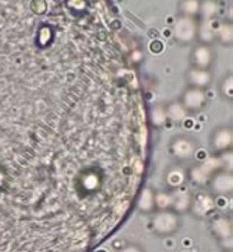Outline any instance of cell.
<instances>
[{"label": "cell", "instance_id": "1", "mask_svg": "<svg viewBox=\"0 0 233 252\" xmlns=\"http://www.w3.org/2000/svg\"><path fill=\"white\" fill-rule=\"evenodd\" d=\"M180 226H182V217L176 214L173 210L157 211L151 217V229L154 230V233L163 238L173 236L174 233H177Z\"/></svg>", "mask_w": 233, "mask_h": 252}, {"label": "cell", "instance_id": "2", "mask_svg": "<svg viewBox=\"0 0 233 252\" xmlns=\"http://www.w3.org/2000/svg\"><path fill=\"white\" fill-rule=\"evenodd\" d=\"M220 168H225L222 159L217 158V157H213V158H207L204 162H198V164L192 165L189 170H186V174H188V179L194 185L204 186V185L208 183L211 176L216 171H219Z\"/></svg>", "mask_w": 233, "mask_h": 252}, {"label": "cell", "instance_id": "3", "mask_svg": "<svg viewBox=\"0 0 233 252\" xmlns=\"http://www.w3.org/2000/svg\"><path fill=\"white\" fill-rule=\"evenodd\" d=\"M208 192L216 198L229 196L233 190V177L231 168H220L216 171L207 183Z\"/></svg>", "mask_w": 233, "mask_h": 252}, {"label": "cell", "instance_id": "4", "mask_svg": "<svg viewBox=\"0 0 233 252\" xmlns=\"http://www.w3.org/2000/svg\"><path fill=\"white\" fill-rule=\"evenodd\" d=\"M216 207H217V198L213 196L208 190L207 192L201 190L192 196L189 211L192 213L194 217L204 219V217H210L214 213Z\"/></svg>", "mask_w": 233, "mask_h": 252}, {"label": "cell", "instance_id": "5", "mask_svg": "<svg viewBox=\"0 0 233 252\" xmlns=\"http://www.w3.org/2000/svg\"><path fill=\"white\" fill-rule=\"evenodd\" d=\"M170 152L177 161L185 162L195 157L197 143H195V140H192L188 136H177L170 145Z\"/></svg>", "mask_w": 233, "mask_h": 252}, {"label": "cell", "instance_id": "6", "mask_svg": "<svg viewBox=\"0 0 233 252\" xmlns=\"http://www.w3.org/2000/svg\"><path fill=\"white\" fill-rule=\"evenodd\" d=\"M210 230H211L213 236L220 244H226V242L231 244V241H232V220L229 216H225V214L211 216Z\"/></svg>", "mask_w": 233, "mask_h": 252}, {"label": "cell", "instance_id": "7", "mask_svg": "<svg viewBox=\"0 0 233 252\" xmlns=\"http://www.w3.org/2000/svg\"><path fill=\"white\" fill-rule=\"evenodd\" d=\"M211 151L216 155L225 154L226 151H231L232 146V131L231 128L226 127H220L217 128L213 134H211Z\"/></svg>", "mask_w": 233, "mask_h": 252}, {"label": "cell", "instance_id": "8", "mask_svg": "<svg viewBox=\"0 0 233 252\" xmlns=\"http://www.w3.org/2000/svg\"><path fill=\"white\" fill-rule=\"evenodd\" d=\"M171 198H173L171 210L176 214L183 216V214L189 213L191 201H192V193L189 192V189H186L185 186L177 188V189H173L171 190Z\"/></svg>", "mask_w": 233, "mask_h": 252}, {"label": "cell", "instance_id": "9", "mask_svg": "<svg viewBox=\"0 0 233 252\" xmlns=\"http://www.w3.org/2000/svg\"><path fill=\"white\" fill-rule=\"evenodd\" d=\"M186 180H188V174H186V170L182 165H173L166 173V183H167L168 188H171V190L185 186Z\"/></svg>", "mask_w": 233, "mask_h": 252}, {"label": "cell", "instance_id": "10", "mask_svg": "<svg viewBox=\"0 0 233 252\" xmlns=\"http://www.w3.org/2000/svg\"><path fill=\"white\" fill-rule=\"evenodd\" d=\"M137 208L142 214H152L155 211V192L151 188H146L142 192Z\"/></svg>", "mask_w": 233, "mask_h": 252}, {"label": "cell", "instance_id": "11", "mask_svg": "<svg viewBox=\"0 0 233 252\" xmlns=\"http://www.w3.org/2000/svg\"><path fill=\"white\" fill-rule=\"evenodd\" d=\"M171 204H173L171 192H167V190L155 192V210L157 211L171 210Z\"/></svg>", "mask_w": 233, "mask_h": 252}, {"label": "cell", "instance_id": "12", "mask_svg": "<svg viewBox=\"0 0 233 252\" xmlns=\"http://www.w3.org/2000/svg\"><path fill=\"white\" fill-rule=\"evenodd\" d=\"M204 103V94L201 92H191L185 96V105L189 109H198Z\"/></svg>", "mask_w": 233, "mask_h": 252}, {"label": "cell", "instance_id": "13", "mask_svg": "<svg viewBox=\"0 0 233 252\" xmlns=\"http://www.w3.org/2000/svg\"><path fill=\"white\" fill-rule=\"evenodd\" d=\"M168 115H170L171 120H174V121H182V120L186 117V109H185L182 105L176 103V105H171V106H170Z\"/></svg>", "mask_w": 233, "mask_h": 252}, {"label": "cell", "instance_id": "14", "mask_svg": "<svg viewBox=\"0 0 233 252\" xmlns=\"http://www.w3.org/2000/svg\"><path fill=\"white\" fill-rule=\"evenodd\" d=\"M118 252H143V250L139 245H126L124 248H121Z\"/></svg>", "mask_w": 233, "mask_h": 252}]
</instances>
